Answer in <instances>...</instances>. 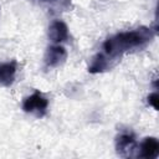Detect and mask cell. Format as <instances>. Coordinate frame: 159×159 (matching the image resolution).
I'll use <instances>...</instances> for the list:
<instances>
[{
    "label": "cell",
    "instance_id": "obj_1",
    "mask_svg": "<svg viewBox=\"0 0 159 159\" xmlns=\"http://www.w3.org/2000/svg\"><path fill=\"white\" fill-rule=\"evenodd\" d=\"M153 37L154 31L145 26L130 31L118 32L108 37L103 42L101 51L93 57L92 63L88 67V72L102 73L111 70L113 66H116L123 55L147 47Z\"/></svg>",
    "mask_w": 159,
    "mask_h": 159
},
{
    "label": "cell",
    "instance_id": "obj_2",
    "mask_svg": "<svg viewBox=\"0 0 159 159\" xmlns=\"http://www.w3.org/2000/svg\"><path fill=\"white\" fill-rule=\"evenodd\" d=\"M48 108V99L39 91H35L32 94L27 96L22 102V109L26 113L34 114L37 118H41L46 114Z\"/></svg>",
    "mask_w": 159,
    "mask_h": 159
},
{
    "label": "cell",
    "instance_id": "obj_3",
    "mask_svg": "<svg viewBox=\"0 0 159 159\" xmlns=\"http://www.w3.org/2000/svg\"><path fill=\"white\" fill-rule=\"evenodd\" d=\"M67 58V51L63 46L60 45H52L47 47L45 56H43V63L47 68H55L61 66Z\"/></svg>",
    "mask_w": 159,
    "mask_h": 159
},
{
    "label": "cell",
    "instance_id": "obj_4",
    "mask_svg": "<svg viewBox=\"0 0 159 159\" xmlns=\"http://www.w3.org/2000/svg\"><path fill=\"white\" fill-rule=\"evenodd\" d=\"M135 139L132 133L123 132L116 137V150L120 157L132 155V152L135 149Z\"/></svg>",
    "mask_w": 159,
    "mask_h": 159
},
{
    "label": "cell",
    "instance_id": "obj_5",
    "mask_svg": "<svg viewBox=\"0 0 159 159\" xmlns=\"http://www.w3.org/2000/svg\"><path fill=\"white\" fill-rule=\"evenodd\" d=\"M159 155V142L154 137H147L138 147V157L145 159H155Z\"/></svg>",
    "mask_w": 159,
    "mask_h": 159
},
{
    "label": "cell",
    "instance_id": "obj_6",
    "mask_svg": "<svg viewBox=\"0 0 159 159\" xmlns=\"http://www.w3.org/2000/svg\"><path fill=\"white\" fill-rule=\"evenodd\" d=\"M48 39L53 43H61L68 40V27L62 20H55L48 26Z\"/></svg>",
    "mask_w": 159,
    "mask_h": 159
},
{
    "label": "cell",
    "instance_id": "obj_7",
    "mask_svg": "<svg viewBox=\"0 0 159 159\" xmlns=\"http://www.w3.org/2000/svg\"><path fill=\"white\" fill-rule=\"evenodd\" d=\"M17 62L15 60L7 62H0V86L10 87L16 77Z\"/></svg>",
    "mask_w": 159,
    "mask_h": 159
},
{
    "label": "cell",
    "instance_id": "obj_8",
    "mask_svg": "<svg viewBox=\"0 0 159 159\" xmlns=\"http://www.w3.org/2000/svg\"><path fill=\"white\" fill-rule=\"evenodd\" d=\"M157 102H158V94H157V92L150 93V94L148 96V103H149L154 109H158V104H157Z\"/></svg>",
    "mask_w": 159,
    "mask_h": 159
}]
</instances>
